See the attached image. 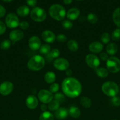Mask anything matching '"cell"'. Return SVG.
Listing matches in <instances>:
<instances>
[{
  "label": "cell",
  "instance_id": "40",
  "mask_svg": "<svg viewBox=\"0 0 120 120\" xmlns=\"http://www.w3.org/2000/svg\"><path fill=\"white\" fill-rule=\"evenodd\" d=\"M19 26H20V28H21V29H22V30H26V29H28V28L29 27V25L28 22L23 21L20 22Z\"/></svg>",
  "mask_w": 120,
  "mask_h": 120
},
{
  "label": "cell",
  "instance_id": "10",
  "mask_svg": "<svg viewBox=\"0 0 120 120\" xmlns=\"http://www.w3.org/2000/svg\"><path fill=\"white\" fill-rule=\"evenodd\" d=\"M53 66L59 71H66L69 68V63L66 59L58 57L54 60Z\"/></svg>",
  "mask_w": 120,
  "mask_h": 120
},
{
  "label": "cell",
  "instance_id": "32",
  "mask_svg": "<svg viewBox=\"0 0 120 120\" xmlns=\"http://www.w3.org/2000/svg\"><path fill=\"white\" fill-rule=\"evenodd\" d=\"M87 19L91 24H95L98 21V17L94 13H89L87 16Z\"/></svg>",
  "mask_w": 120,
  "mask_h": 120
},
{
  "label": "cell",
  "instance_id": "47",
  "mask_svg": "<svg viewBox=\"0 0 120 120\" xmlns=\"http://www.w3.org/2000/svg\"><path fill=\"white\" fill-rule=\"evenodd\" d=\"M72 2V0H63V2L65 5L70 4Z\"/></svg>",
  "mask_w": 120,
  "mask_h": 120
},
{
  "label": "cell",
  "instance_id": "21",
  "mask_svg": "<svg viewBox=\"0 0 120 120\" xmlns=\"http://www.w3.org/2000/svg\"><path fill=\"white\" fill-rule=\"evenodd\" d=\"M68 114L73 118H78L81 116V111L76 106H71L68 110Z\"/></svg>",
  "mask_w": 120,
  "mask_h": 120
},
{
  "label": "cell",
  "instance_id": "48",
  "mask_svg": "<svg viewBox=\"0 0 120 120\" xmlns=\"http://www.w3.org/2000/svg\"><path fill=\"white\" fill-rule=\"evenodd\" d=\"M2 1H4V2H11L12 0H2Z\"/></svg>",
  "mask_w": 120,
  "mask_h": 120
},
{
  "label": "cell",
  "instance_id": "11",
  "mask_svg": "<svg viewBox=\"0 0 120 120\" xmlns=\"http://www.w3.org/2000/svg\"><path fill=\"white\" fill-rule=\"evenodd\" d=\"M14 84L9 81L4 82L0 84V94L2 96H8L12 92Z\"/></svg>",
  "mask_w": 120,
  "mask_h": 120
},
{
  "label": "cell",
  "instance_id": "38",
  "mask_svg": "<svg viewBox=\"0 0 120 120\" xmlns=\"http://www.w3.org/2000/svg\"><path fill=\"white\" fill-rule=\"evenodd\" d=\"M56 40L60 43H65L67 41V37L64 34H58L56 36Z\"/></svg>",
  "mask_w": 120,
  "mask_h": 120
},
{
  "label": "cell",
  "instance_id": "29",
  "mask_svg": "<svg viewBox=\"0 0 120 120\" xmlns=\"http://www.w3.org/2000/svg\"><path fill=\"white\" fill-rule=\"evenodd\" d=\"M51 50V46L48 44H44L41 45L40 47V49H39V52L40 54L42 55H45L47 56L49 54L50 51Z\"/></svg>",
  "mask_w": 120,
  "mask_h": 120
},
{
  "label": "cell",
  "instance_id": "19",
  "mask_svg": "<svg viewBox=\"0 0 120 120\" xmlns=\"http://www.w3.org/2000/svg\"><path fill=\"white\" fill-rule=\"evenodd\" d=\"M16 14L21 17H25L30 14V10L27 5H21L16 9Z\"/></svg>",
  "mask_w": 120,
  "mask_h": 120
},
{
  "label": "cell",
  "instance_id": "9",
  "mask_svg": "<svg viewBox=\"0 0 120 120\" xmlns=\"http://www.w3.org/2000/svg\"><path fill=\"white\" fill-rule=\"evenodd\" d=\"M85 62L89 68L96 70L100 64V59L94 54H88L85 57Z\"/></svg>",
  "mask_w": 120,
  "mask_h": 120
},
{
  "label": "cell",
  "instance_id": "8",
  "mask_svg": "<svg viewBox=\"0 0 120 120\" xmlns=\"http://www.w3.org/2000/svg\"><path fill=\"white\" fill-rule=\"evenodd\" d=\"M54 98L52 93L49 90L42 89L38 93V98L43 104H48Z\"/></svg>",
  "mask_w": 120,
  "mask_h": 120
},
{
  "label": "cell",
  "instance_id": "3",
  "mask_svg": "<svg viewBox=\"0 0 120 120\" xmlns=\"http://www.w3.org/2000/svg\"><path fill=\"white\" fill-rule=\"evenodd\" d=\"M51 17L56 21H60L64 19L67 12L65 9L62 5L60 4H53L49 7L48 10Z\"/></svg>",
  "mask_w": 120,
  "mask_h": 120
},
{
  "label": "cell",
  "instance_id": "24",
  "mask_svg": "<svg viewBox=\"0 0 120 120\" xmlns=\"http://www.w3.org/2000/svg\"><path fill=\"white\" fill-rule=\"evenodd\" d=\"M60 54H61V53H60V50L58 49L55 48V49H52L50 51V52L49 53V54L46 56H47V59L48 60L51 61L53 59H56L58 58Z\"/></svg>",
  "mask_w": 120,
  "mask_h": 120
},
{
  "label": "cell",
  "instance_id": "36",
  "mask_svg": "<svg viewBox=\"0 0 120 120\" xmlns=\"http://www.w3.org/2000/svg\"><path fill=\"white\" fill-rule=\"evenodd\" d=\"M62 28L66 30H69L71 29L73 27V23L69 20H64L62 22Z\"/></svg>",
  "mask_w": 120,
  "mask_h": 120
},
{
  "label": "cell",
  "instance_id": "34",
  "mask_svg": "<svg viewBox=\"0 0 120 120\" xmlns=\"http://www.w3.org/2000/svg\"><path fill=\"white\" fill-rule=\"evenodd\" d=\"M111 40V36L108 33L104 32L101 36V43L104 44H107Z\"/></svg>",
  "mask_w": 120,
  "mask_h": 120
},
{
  "label": "cell",
  "instance_id": "27",
  "mask_svg": "<svg viewBox=\"0 0 120 120\" xmlns=\"http://www.w3.org/2000/svg\"><path fill=\"white\" fill-rule=\"evenodd\" d=\"M80 103L83 107L85 109H89L92 105L91 100L88 97L83 96L80 98Z\"/></svg>",
  "mask_w": 120,
  "mask_h": 120
},
{
  "label": "cell",
  "instance_id": "49",
  "mask_svg": "<svg viewBox=\"0 0 120 120\" xmlns=\"http://www.w3.org/2000/svg\"><path fill=\"white\" fill-rule=\"evenodd\" d=\"M76 1H82V0H76Z\"/></svg>",
  "mask_w": 120,
  "mask_h": 120
},
{
  "label": "cell",
  "instance_id": "17",
  "mask_svg": "<svg viewBox=\"0 0 120 120\" xmlns=\"http://www.w3.org/2000/svg\"><path fill=\"white\" fill-rule=\"evenodd\" d=\"M68 115V111L66 108L60 107L55 111L54 117L58 120H64L67 118Z\"/></svg>",
  "mask_w": 120,
  "mask_h": 120
},
{
  "label": "cell",
  "instance_id": "5",
  "mask_svg": "<svg viewBox=\"0 0 120 120\" xmlns=\"http://www.w3.org/2000/svg\"><path fill=\"white\" fill-rule=\"evenodd\" d=\"M30 17L35 22H41L47 18V12L40 7H34L30 12Z\"/></svg>",
  "mask_w": 120,
  "mask_h": 120
},
{
  "label": "cell",
  "instance_id": "28",
  "mask_svg": "<svg viewBox=\"0 0 120 120\" xmlns=\"http://www.w3.org/2000/svg\"><path fill=\"white\" fill-rule=\"evenodd\" d=\"M54 115L49 111H46L41 114L39 120H54Z\"/></svg>",
  "mask_w": 120,
  "mask_h": 120
},
{
  "label": "cell",
  "instance_id": "26",
  "mask_svg": "<svg viewBox=\"0 0 120 120\" xmlns=\"http://www.w3.org/2000/svg\"><path fill=\"white\" fill-rule=\"evenodd\" d=\"M95 70L96 76L101 78H105L108 76V70L104 68H98Z\"/></svg>",
  "mask_w": 120,
  "mask_h": 120
},
{
  "label": "cell",
  "instance_id": "13",
  "mask_svg": "<svg viewBox=\"0 0 120 120\" xmlns=\"http://www.w3.org/2000/svg\"><path fill=\"white\" fill-rule=\"evenodd\" d=\"M41 38L44 42L47 43H52L56 39V36L52 31L45 30L42 32Z\"/></svg>",
  "mask_w": 120,
  "mask_h": 120
},
{
  "label": "cell",
  "instance_id": "44",
  "mask_svg": "<svg viewBox=\"0 0 120 120\" xmlns=\"http://www.w3.org/2000/svg\"><path fill=\"white\" fill-rule=\"evenodd\" d=\"M6 10L4 7L0 4V18H2L5 15Z\"/></svg>",
  "mask_w": 120,
  "mask_h": 120
},
{
  "label": "cell",
  "instance_id": "30",
  "mask_svg": "<svg viewBox=\"0 0 120 120\" xmlns=\"http://www.w3.org/2000/svg\"><path fill=\"white\" fill-rule=\"evenodd\" d=\"M60 103L59 102L53 99L50 103H48V109L51 111H55L60 108Z\"/></svg>",
  "mask_w": 120,
  "mask_h": 120
},
{
  "label": "cell",
  "instance_id": "20",
  "mask_svg": "<svg viewBox=\"0 0 120 120\" xmlns=\"http://www.w3.org/2000/svg\"><path fill=\"white\" fill-rule=\"evenodd\" d=\"M118 51V46L114 42L108 43L107 46L106 47V52L108 55L111 56H114L116 53Z\"/></svg>",
  "mask_w": 120,
  "mask_h": 120
},
{
  "label": "cell",
  "instance_id": "42",
  "mask_svg": "<svg viewBox=\"0 0 120 120\" xmlns=\"http://www.w3.org/2000/svg\"><path fill=\"white\" fill-rule=\"evenodd\" d=\"M100 59H101V60L104 61V62L105 61L107 62V60L108 59V58H109V57H108V55L105 52L101 53L100 55Z\"/></svg>",
  "mask_w": 120,
  "mask_h": 120
},
{
  "label": "cell",
  "instance_id": "46",
  "mask_svg": "<svg viewBox=\"0 0 120 120\" xmlns=\"http://www.w3.org/2000/svg\"><path fill=\"white\" fill-rule=\"evenodd\" d=\"M65 73L66 75H67L68 77H71V76L72 74V70H71V69H68L65 71Z\"/></svg>",
  "mask_w": 120,
  "mask_h": 120
},
{
  "label": "cell",
  "instance_id": "33",
  "mask_svg": "<svg viewBox=\"0 0 120 120\" xmlns=\"http://www.w3.org/2000/svg\"><path fill=\"white\" fill-rule=\"evenodd\" d=\"M111 38L115 42H117L120 39V28H117L112 32Z\"/></svg>",
  "mask_w": 120,
  "mask_h": 120
},
{
  "label": "cell",
  "instance_id": "7",
  "mask_svg": "<svg viewBox=\"0 0 120 120\" xmlns=\"http://www.w3.org/2000/svg\"><path fill=\"white\" fill-rule=\"evenodd\" d=\"M5 22L6 26L11 29H14L19 26L20 22L18 16L14 13L8 14L6 16Z\"/></svg>",
  "mask_w": 120,
  "mask_h": 120
},
{
  "label": "cell",
  "instance_id": "14",
  "mask_svg": "<svg viewBox=\"0 0 120 120\" xmlns=\"http://www.w3.org/2000/svg\"><path fill=\"white\" fill-rule=\"evenodd\" d=\"M28 46L32 50H37L41 46V41L37 36H32L29 39Z\"/></svg>",
  "mask_w": 120,
  "mask_h": 120
},
{
  "label": "cell",
  "instance_id": "15",
  "mask_svg": "<svg viewBox=\"0 0 120 120\" xmlns=\"http://www.w3.org/2000/svg\"><path fill=\"white\" fill-rule=\"evenodd\" d=\"M25 104L27 107L30 110H34L38 105V98L34 95L28 96L25 100Z\"/></svg>",
  "mask_w": 120,
  "mask_h": 120
},
{
  "label": "cell",
  "instance_id": "35",
  "mask_svg": "<svg viewBox=\"0 0 120 120\" xmlns=\"http://www.w3.org/2000/svg\"><path fill=\"white\" fill-rule=\"evenodd\" d=\"M11 45V41L10 40L6 39L2 41L0 44V48L2 50H7L9 49Z\"/></svg>",
  "mask_w": 120,
  "mask_h": 120
},
{
  "label": "cell",
  "instance_id": "4",
  "mask_svg": "<svg viewBox=\"0 0 120 120\" xmlns=\"http://www.w3.org/2000/svg\"><path fill=\"white\" fill-rule=\"evenodd\" d=\"M101 90L104 94L108 97H112L116 96L118 93V86L115 82L108 81L102 84L101 86Z\"/></svg>",
  "mask_w": 120,
  "mask_h": 120
},
{
  "label": "cell",
  "instance_id": "25",
  "mask_svg": "<svg viewBox=\"0 0 120 120\" xmlns=\"http://www.w3.org/2000/svg\"><path fill=\"white\" fill-rule=\"evenodd\" d=\"M67 48L69 49L70 51L73 52H75L78 50L79 45L78 42L76 41L74 39L69 40L68 42H67Z\"/></svg>",
  "mask_w": 120,
  "mask_h": 120
},
{
  "label": "cell",
  "instance_id": "31",
  "mask_svg": "<svg viewBox=\"0 0 120 120\" xmlns=\"http://www.w3.org/2000/svg\"><path fill=\"white\" fill-rule=\"evenodd\" d=\"M53 99L55 100L61 104V103H64L65 100V97L64 94H62L61 93H56L54 95V98Z\"/></svg>",
  "mask_w": 120,
  "mask_h": 120
},
{
  "label": "cell",
  "instance_id": "16",
  "mask_svg": "<svg viewBox=\"0 0 120 120\" xmlns=\"http://www.w3.org/2000/svg\"><path fill=\"white\" fill-rule=\"evenodd\" d=\"M89 51L93 53H100L103 49V45L101 42L94 41L89 44L88 46Z\"/></svg>",
  "mask_w": 120,
  "mask_h": 120
},
{
  "label": "cell",
  "instance_id": "37",
  "mask_svg": "<svg viewBox=\"0 0 120 120\" xmlns=\"http://www.w3.org/2000/svg\"><path fill=\"white\" fill-rule=\"evenodd\" d=\"M60 89V85L56 83H54L51 84L49 86V91L52 93H56Z\"/></svg>",
  "mask_w": 120,
  "mask_h": 120
},
{
  "label": "cell",
  "instance_id": "12",
  "mask_svg": "<svg viewBox=\"0 0 120 120\" xmlns=\"http://www.w3.org/2000/svg\"><path fill=\"white\" fill-rule=\"evenodd\" d=\"M9 40L12 42L13 44H15V42L21 41L24 37V34L23 32L19 29L13 30L9 33Z\"/></svg>",
  "mask_w": 120,
  "mask_h": 120
},
{
  "label": "cell",
  "instance_id": "2",
  "mask_svg": "<svg viewBox=\"0 0 120 120\" xmlns=\"http://www.w3.org/2000/svg\"><path fill=\"white\" fill-rule=\"evenodd\" d=\"M45 60L41 55H34L31 57L27 63V67L31 71H38L42 70L45 66Z\"/></svg>",
  "mask_w": 120,
  "mask_h": 120
},
{
  "label": "cell",
  "instance_id": "50",
  "mask_svg": "<svg viewBox=\"0 0 120 120\" xmlns=\"http://www.w3.org/2000/svg\"></svg>",
  "mask_w": 120,
  "mask_h": 120
},
{
  "label": "cell",
  "instance_id": "41",
  "mask_svg": "<svg viewBox=\"0 0 120 120\" xmlns=\"http://www.w3.org/2000/svg\"><path fill=\"white\" fill-rule=\"evenodd\" d=\"M6 31V25L3 22L0 21V35L4 34Z\"/></svg>",
  "mask_w": 120,
  "mask_h": 120
},
{
  "label": "cell",
  "instance_id": "43",
  "mask_svg": "<svg viewBox=\"0 0 120 120\" xmlns=\"http://www.w3.org/2000/svg\"><path fill=\"white\" fill-rule=\"evenodd\" d=\"M27 5L29 7H34L36 6L37 3V0H26Z\"/></svg>",
  "mask_w": 120,
  "mask_h": 120
},
{
  "label": "cell",
  "instance_id": "18",
  "mask_svg": "<svg viewBox=\"0 0 120 120\" xmlns=\"http://www.w3.org/2000/svg\"><path fill=\"white\" fill-rule=\"evenodd\" d=\"M80 14V9L76 8H72L68 11L66 16L69 21H74L79 17Z\"/></svg>",
  "mask_w": 120,
  "mask_h": 120
},
{
  "label": "cell",
  "instance_id": "22",
  "mask_svg": "<svg viewBox=\"0 0 120 120\" xmlns=\"http://www.w3.org/2000/svg\"><path fill=\"white\" fill-rule=\"evenodd\" d=\"M56 80V75L52 71H48L44 75V80L48 84H52L55 83Z\"/></svg>",
  "mask_w": 120,
  "mask_h": 120
},
{
  "label": "cell",
  "instance_id": "39",
  "mask_svg": "<svg viewBox=\"0 0 120 120\" xmlns=\"http://www.w3.org/2000/svg\"><path fill=\"white\" fill-rule=\"evenodd\" d=\"M111 102L114 106H119V105H120V98L118 97H116V96H114V97H112V98L111 99Z\"/></svg>",
  "mask_w": 120,
  "mask_h": 120
},
{
  "label": "cell",
  "instance_id": "6",
  "mask_svg": "<svg viewBox=\"0 0 120 120\" xmlns=\"http://www.w3.org/2000/svg\"><path fill=\"white\" fill-rule=\"evenodd\" d=\"M107 70L112 73H116L120 71V60L118 57L111 56L106 62Z\"/></svg>",
  "mask_w": 120,
  "mask_h": 120
},
{
  "label": "cell",
  "instance_id": "23",
  "mask_svg": "<svg viewBox=\"0 0 120 120\" xmlns=\"http://www.w3.org/2000/svg\"><path fill=\"white\" fill-rule=\"evenodd\" d=\"M112 19L115 25L120 28V7L114 10L112 14Z\"/></svg>",
  "mask_w": 120,
  "mask_h": 120
},
{
  "label": "cell",
  "instance_id": "45",
  "mask_svg": "<svg viewBox=\"0 0 120 120\" xmlns=\"http://www.w3.org/2000/svg\"><path fill=\"white\" fill-rule=\"evenodd\" d=\"M47 109H48V106H47L46 104H43V103H42L41 105V106H40V109H41L43 112L47 111Z\"/></svg>",
  "mask_w": 120,
  "mask_h": 120
},
{
  "label": "cell",
  "instance_id": "1",
  "mask_svg": "<svg viewBox=\"0 0 120 120\" xmlns=\"http://www.w3.org/2000/svg\"><path fill=\"white\" fill-rule=\"evenodd\" d=\"M61 88L65 96L71 98L78 97L82 92V85L80 82L72 77L64 79L61 84Z\"/></svg>",
  "mask_w": 120,
  "mask_h": 120
}]
</instances>
